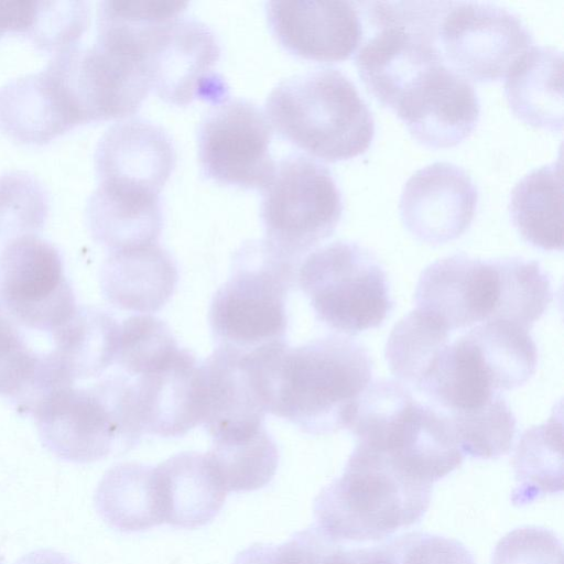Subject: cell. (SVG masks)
<instances>
[{
	"label": "cell",
	"mask_w": 564,
	"mask_h": 564,
	"mask_svg": "<svg viewBox=\"0 0 564 564\" xmlns=\"http://www.w3.org/2000/svg\"><path fill=\"white\" fill-rule=\"evenodd\" d=\"M246 357L265 411L312 435L347 429L372 376L368 350L341 335L297 347L278 341Z\"/></svg>",
	"instance_id": "cell-1"
},
{
	"label": "cell",
	"mask_w": 564,
	"mask_h": 564,
	"mask_svg": "<svg viewBox=\"0 0 564 564\" xmlns=\"http://www.w3.org/2000/svg\"><path fill=\"white\" fill-rule=\"evenodd\" d=\"M265 116L285 140L328 162L365 153L375 137L372 112L355 83L334 67L293 75L269 94Z\"/></svg>",
	"instance_id": "cell-2"
},
{
	"label": "cell",
	"mask_w": 564,
	"mask_h": 564,
	"mask_svg": "<svg viewBox=\"0 0 564 564\" xmlns=\"http://www.w3.org/2000/svg\"><path fill=\"white\" fill-rule=\"evenodd\" d=\"M432 485L398 470L383 455L356 445L343 474L313 505L316 527L334 542H373L419 522Z\"/></svg>",
	"instance_id": "cell-3"
},
{
	"label": "cell",
	"mask_w": 564,
	"mask_h": 564,
	"mask_svg": "<svg viewBox=\"0 0 564 564\" xmlns=\"http://www.w3.org/2000/svg\"><path fill=\"white\" fill-rule=\"evenodd\" d=\"M347 429L356 445L380 453L405 476L426 485L447 476L464 459L446 414L417 401L398 380L369 384Z\"/></svg>",
	"instance_id": "cell-4"
},
{
	"label": "cell",
	"mask_w": 564,
	"mask_h": 564,
	"mask_svg": "<svg viewBox=\"0 0 564 564\" xmlns=\"http://www.w3.org/2000/svg\"><path fill=\"white\" fill-rule=\"evenodd\" d=\"M43 445L56 457L87 464L124 454L143 435L126 376H109L88 387H61L31 413Z\"/></svg>",
	"instance_id": "cell-5"
},
{
	"label": "cell",
	"mask_w": 564,
	"mask_h": 564,
	"mask_svg": "<svg viewBox=\"0 0 564 564\" xmlns=\"http://www.w3.org/2000/svg\"><path fill=\"white\" fill-rule=\"evenodd\" d=\"M445 1H358L361 39L358 74L383 106L393 108L425 72L445 63L438 23Z\"/></svg>",
	"instance_id": "cell-6"
},
{
	"label": "cell",
	"mask_w": 564,
	"mask_h": 564,
	"mask_svg": "<svg viewBox=\"0 0 564 564\" xmlns=\"http://www.w3.org/2000/svg\"><path fill=\"white\" fill-rule=\"evenodd\" d=\"M297 270L299 263L264 239L243 242L212 300L209 324L217 346L249 352L284 341L285 302Z\"/></svg>",
	"instance_id": "cell-7"
},
{
	"label": "cell",
	"mask_w": 564,
	"mask_h": 564,
	"mask_svg": "<svg viewBox=\"0 0 564 564\" xmlns=\"http://www.w3.org/2000/svg\"><path fill=\"white\" fill-rule=\"evenodd\" d=\"M296 280L318 321L346 335L379 327L393 306L384 270L354 241H335L311 252Z\"/></svg>",
	"instance_id": "cell-8"
},
{
	"label": "cell",
	"mask_w": 564,
	"mask_h": 564,
	"mask_svg": "<svg viewBox=\"0 0 564 564\" xmlns=\"http://www.w3.org/2000/svg\"><path fill=\"white\" fill-rule=\"evenodd\" d=\"M262 191L264 240L296 263L332 236L341 218V193L333 174L306 155L282 159Z\"/></svg>",
	"instance_id": "cell-9"
},
{
	"label": "cell",
	"mask_w": 564,
	"mask_h": 564,
	"mask_svg": "<svg viewBox=\"0 0 564 564\" xmlns=\"http://www.w3.org/2000/svg\"><path fill=\"white\" fill-rule=\"evenodd\" d=\"M532 44L529 26L502 6L445 1L438 23V48L445 64L468 80L505 77Z\"/></svg>",
	"instance_id": "cell-10"
},
{
	"label": "cell",
	"mask_w": 564,
	"mask_h": 564,
	"mask_svg": "<svg viewBox=\"0 0 564 564\" xmlns=\"http://www.w3.org/2000/svg\"><path fill=\"white\" fill-rule=\"evenodd\" d=\"M44 68L57 84L77 124L132 116L151 89L141 65L97 43L87 48L63 50Z\"/></svg>",
	"instance_id": "cell-11"
},
{
	"label": "cell",
	"mask_w": 564,
	"mask_h": 564,
	"mask_svg": "<svg viewBox=\"0 0 564 564\" xmlns=\"http://www.w3.org/2000/svg\"><path fill=\"white\" fill-rule=\"evenodd\" d=\"M0 306L15 324L50 334L74 315L75 295L62 256L51 242L29 235L4 246Z\"/></svg>",
	"instance_id": "cell-12"
},
{
	"label": "cell",
	"mask_w": 564,
	"mask_h": 564,
	"mask_svg": "<svg viewBox=\"0 0 564 564\" xmlns=\"http://www.w3.org/2000/svg\"><path fill=\"white\" fill-rule=\"evenodd\" d=\"M265 113L243 98H225L199 123L197 144L204 176L221 185L263 189L276 163Z\"/></svg>",
	"instance_id": "cell-13"
},
{
	"label": "cell",
	"mask_w": 564,
	"mask_h": 564,
	"mask_svg": "<svg viewBox=\"0 0 564 564\" xmlns=\"http://www.w3.org/2000/svg\"><path fill=\"white\" fill-rule=\"evenodd\" d=\"M220 57L215 32L204 22L180 17L163 26L153 39L145 58V69L156 95L176 106H187L206 97L215 102L225 99L226 90L214 68Z\"/></svg>",
	"instance_id": "cell-14"
},
{
	"label": "cell",
	"mask_w": 564,
	"mask_h": 564,
	"mask_svg": "<svg viewBox=\"0 0 564 564\" xmlns=\"http://www.w3.org/2000/svg\"><path fill=\"white\" fill-rule=\"evenodd\" d=\"M498 297L497 259L481 260L466 253L429 264L415 290L416 308L451 333L491 321Z\"/></svg>",
	"instance_id": "cell-15"
},
{
	"label": "cell",
	"mask_w": 564,
	"mask_h": 564,
	"mask_svg": "<svg viewBox=\"0 0 564 564\" xmlns=\"http://www.w3.org/2000/svg\"><path fill=\"white\" fill-rule=\"evenodd\" d=\"M477 204V186L465 169L434 162L406 181L399 209L403 225L415 238L440 245L459 238L469 228Z\"/></svg>",
	"instance_id": "cell-16"
},
{
	"label": "cell",
	"mask_w": 564,
	"mask_h": 564,
	"mask_svg": "<svg viewBox=\"0 0 564 564\" xmlns=\"http://www.w3.org/2000/svg\"><path fill=\"white\" fill-rule=\"evenodd\" d=\"M269 28L289 53L311 61L352 56L361 39L358 1H269Z\"/></svg>",
	"instance_id": "cell-17"
},
{
	"label": "cell",
	"mask_w": 564,
	"mask_h": 564,
	"mask_svg": "<svg viewBox=\"0 0 564 564\" xmlns=\"http://www.w3.org/2000/svg\"><path fill=\"white\" fill-rule=\"evenodd\" d=\"M393 110L415 140L440 149L455 147L473 133L480 102L468 79L441 64L420 79Z\"/></svg>",
	"instance_id": "cell-18"
},
{
	"label": "cell",
	"mask_w": 564,
	"mask_h": 564,
	"mask_svg": "<svg viewBox=\"0 0 564 564\" xmlns=\"http://www.w3.org/2000/svg\"><path fill=\"white\" fill-rule=\"evenodd\" d=\"M134 404L143 434L181 437L203 421L200 364L178 349L163 367L132 382Z\"/></svg>",
	"instance_id": "cell-19"
},
{
	"label": "cell",
	"mask_w": 564,
	"mask_h": 564,
	"mask_svg": "<svg viewBox=\"0 0 564 564\" xmlns=\"http://www.w3.org/2000/svg\"><path fill=\"white\" fill-rule=\"evenodd\" d=\"M200 370L202 423L213 441L247 437L264 427L267 411L245 352L217 346Z\"/></svg>",
	"instance_id": "cell-20"
},
{
	"label": "cell",
	"mask_w": 564,
	"mask_h": 564,
	"mask_svg": "<svg viewBox=\"0 0 564 564\" xmlns=\"http://www.w3.org/2000/svg\"><path fill=\"white\" fill-rule=\"evenodd\" d=\"M175 162V149L167 132L139 118L111 126L95 152L99 182L138 186L159 194Z\"/></svg>",
	"instance_id": "cell-21"
},
{
	"label": "cell",
	"mask_w": 564,
	"mask_h": 564,
	"mask_svg": "<svg viewBox=\"0 0 564 564\" xmlns=\"http://www.w3.org/2000/svg\"><path fill=\"white\" fill-rule=\"evenodd\" d=\"M177 280L175 261L159 243L110 251L100 271V286L108 302L144 314L167 303Z\"/></svg>",
	"instance_id": "cell-22"
},
{
	"label": "cell",
	"mask_w": 564,
	"mask_h": 564,
	"mask_svg": "<svg viewBox=\"0 0 564 564\" xmlns=\"http://www.w3.org/2000/svg\"><path fill=\"white\" fill-rule=\"evenodd\" d=\"M86 215L93 237L109 251L158 243L163 226L159 193L111 182H99Z\"/></svg>",
	"instance_id": "cell-23"
},
{
	"label": "cell",
	"mask_w": 564,
	"mask_h": 564,
	"mask_svg": "<svg viewBox=\"0 0 564 564\" xmlns=\"http://www.w3.org/2000/svg\"><path fill=\"white\" fill-rule=\"evenodd\" d=\"M77 126L45 68L0 87V129L14 141L44 144Z\"/></svg>",
	"instance_id": "cell-24"
},
{
	"label": "cell",
	"mask_w": 564,
	"mask_h": 564,
	"mask_svg": "<svg viewBox=\"0 0 564 564\" xmlns=\"http://www.w3.org/2000/svg\"><path fill=\"white\" fill-rule=\"evenodd\" d=\"M164 523L196 529L218 514L227 492L206 454L182 452L155 466Z\"/></svg>",
	"instance_id": "cell-25"
},
{
	"label": "cell",
	"mask_w": 564,
	"mask_h": 564,
	"mask_svg": "<svg viewBox=\"0 0 564 564\" xmlns=\"http://www.w3.org/2000/svg\"><path fill=\"white\" fill-rule=\"evenodd\" d=\"M563 53L532 45L506 75L505 95L517 118L535 128L562 131Z\"/></svg>",
	"instance_id": "cell-26"
},
{
	"label": "cell",
	"mask_w": 564,
	"mask_h": 564,
	"mask_svg": "<svg viewBox=\"0 0 564 564\" xmlns=\"http://www.w3.org/2000/svg\"><path fill=\"white\" fill-rule=\"evenodd\" d=\"M510 219L522 239L545 251L563 249V165L561 155L527 173L513 186Z\"/></svg>",
	"instance_id": "cell-27"
},
{
	"label": "cell",
	"mask_w": 564,
	"mask_h": 564,
	"mask_svg": "<svg viewBox=\"0 0 564 564\" xmlns=\"http://www.w3.org/2000/svg\"><path fill=\"white\" fill-rule=\"evenodd\" d=\"M100 518L121 532H140L164 523L155 467L120 463L109 468L95 491Z\"/></svg>",
	"instance_id": "cell-28"
},
{
	"label": "cell",
	"mask_w": 564,
	"mask_h": 564,
	"mask_svg": "<svg viewBox=\"0 0 564 564\" xmlns=\"http://www.w3.org/2000/svg\"><path fill=\"white\" fill-rule=\"evenodd\" d=\"M187 6L174 0L102 1L97 14V44L145 69L151 42L164 25L182 17Z\"/></svg>",
	"instance_id": "cell-29"
},
{
	"label": "cell",
	"mask_w": 564,
	"mask_h": 564,
	"mask_svg": "<svg viewBox=\"0 0 564 564\" xmlns=\"http://www.w3.org/2000/svg\"><path fill=\"white\" fill-rule=\"evenodd\" d=\"M120 324L106 311L77 307L74 315L51 336L53 355L76 382L99 377L116 362Z\"/></svg>",
	"instance_id": "cell-30"
},
{
	"label": "cell",
	"mask_w": 564,
	"mask_h": 564,
	"mask_svg": "<svg viewBox=\"0 0 564 564\" xmlns=\"http://www.w3.org/2000/svg\"><path fill=\"white\" fill-rule=\"evenodd\" d=\"M513 469L517 487L511 495L521 507L563 489L562 408L547 422L527 430L516 448Z\"/></svg>",
	"instance_id": "cell-31"
},
{
	"label": "cell",
	"mask_w": 564,
	"mask_h": 564,
	"mask_svg": "<svg viewBox=\"0 0 564 564\" xmlns=\"http://www.w3.org/2000/svg\"><path fill=\"white\" fill-rule=\"evenodd\" d=\"M466 335L496 392L517 389L534 375L538 350L529 330L489 321L471 327Z\"/></svg>",
	"instance_id": "cell-32"
},
{
	"label": "cell",
	"mask_w": 564,
	"mask_h": 564,
	"mask_svg": "<svg viewBox=\"0 0 564 564\" xmlns=\"http://www.w3.org/2000/svg\"><path fill=\"white\" fill-rule=\"evenodd\" d=\"M206 456L226 492L267 486L279 465L278 446L265 427L247 437L213 441Z\"/></svg>",
	"instance_id": "cell-33"
},
{
	"label": "cell",
	"mask_w": 564,
	"mask_h": 564,
	"mask_svg": "<svg viewBox=\"0 0 564 564\" xmlns=\"http://www.w3.org/2000/svg\"><path fill=\"white\" fill-rule=\"evenodd\" d=\"M499 297L491 321L529 330L552 302L550 278L538 261L520 257L497 258Z\"/></svg>",
	"instance_id": "cell-34"
},
{
	"label": "cell",
	"mask_w": 564,
	"mask_h": 564,
	"mask_svg": "<svg viewBox=\"0 0 564 564\" xmlns=\"http://www.w3.org/2000/svg\"><path fill=\"white\" fill-rule=\"evenodd\" d=\"M451 332L432 316L415 308L391 330L384 355L391 372L410 390H416Z\"/></svg>",
	"instance_id": "cell-35"
},
{
	"label": "cell",
	"mask_w": 564,
	"mask_h": 564,
	"mask_svg": "<svg viewBox=\"0 0 564 564\" xmlns=\"http://www.w3.org/2000/svg\"><path fill=\"white\" fill-rule=\"evenodd\" d=\"M446 416L463 455L492 459L511 449L517 421L500 393L481 408Z\"/></svg>",
	"instance_id": "cell-36"
},
{
	"label": "cell",
	"mask_w": 564,
	"mask_h": 564,
	"mask_svg": "<svg viewBox=\"0 0 564 564\" xmlns=\"http://www.w3.org/2000/svg\"><path fill=\"white\" fill-rule=\"evenodd\" d=\"M170 327L159 317L133 315L120 325L116 362L130 376L152 372L178 351Z\"/></svg>",
	"instance_id": "cell-37"
},
{
	"label": "cell",
	"mask_w": 564,
	"mask_h": 564,
	"mask_svg": "<svg viewBox=\"0 0 564 564\" xmlns=\"http://www.w3.org/2000/svg\"><path fill=\"white\" fill-rule=\"evenodd\" d=\"M47 212V194L33 175L11 171L0 176V242L35 235Z\"/></svg>",
	"instance_id": "cell-38"
},
{
	"label": "cell",
	"mask_w": 564,
	"mask_h": 564,
	"mask_svg": "<svg viewBox=\"0 0 564 564\" xmlns=\"http://www.w3.org/2000/svg\"><path fill=\"white\" fill-rule=\"evenodd\" d=\"M88 22L89 9L85 1H34L25 34L39 48L58 53L73 46Z\"/></svg>",
	"instance_id": "cell-39"
},
{
	"label": "cell",
	"mask_w": 564,
	"mask_h": 564,
	"mask_svg": "<svg viewBox=\"0 0 564 564\" xmlns=\"http://www.w3.org/2000/svg\"><path fill=\"white\" fill-rule=\"evenodd\" d=\"M40 355L28 347L17 324L0 306V395L19 409L32 390Z\"/></svg>",
	"instance_id": "cell-40"
},
{
	"label": "cell",
	"mask_w": 564,
	"mask_h": 564,
	"mask_svg": "<svg viewBox=\"0 0 564 564\" xmlns=\"http://www.w3.org/2000/svg\"><path fill=\"white\" fill-rule=\"evenodd\" d=\"M334 543L314 525L281 544H252L239 552L232 564H317Z\"/></svg>",
	"instance_id": "cell-41"
},
{
	"label": "cell",
	"mask_w": 564,
	"mask_h": 564,
	"mask_svg": "<svg viewBox=\"0 0 564 564\" xmlns=\"http://www.w3.org/2000/svg\"><path fill=\"white\" fill-rule=\"evenodd\" d=\"M560 539L541 527H522L508 532L497 543L491 564H563Z\"/></svg>",
	"instance_id": "cell-42"
},
{
	"label": "cell",
	"mask_w": 564,
	"mask_h": 564,
	"mask_svg": "<svg viewBox=\"0 0 564 564\" xmlns=\"http://www.w3.org/2000/svg\"><path fill=\"white\" fill-rule=\"evenodd\" d=\"M393 564H476L457 540L425 532H409L386 543Z\"/></svg>",
	"instance_id": "cell-43"
},
{
	"label": "cell",
	"mask_w": 564,
	"mask_h": 564,
	"mask_svg": "<svg viewBox=\"0 0 564 564\" xmlns=\"http://www.w3.org/2000/svg\"><path fill=\"white\" fill-rule=\"evenodd\" d=\"M317 564H393L392 556L386 545L346 549L334 543L321 557Z\"/></svg>",
	"instance_id": "cell-44"
},
{
	"label": "cell",
	"mask_w": 564,
	"mask_h": 564,
	"mask_svg": "<svg viewBox=\"0 0 564 564\" xmlns=\"http://www.w3.org/2000/svg\"><path fill=\"white\" fill-rule=\"evenodd\" d=\"M34 1L0 0V36L6 32L25 33L31 24Z\"/></svg>",
	"instance_id": "cell-45"
},
{
	"label": "cell",
	"mask_w": 564,
	"mask_h": 564,
	"mask_svg": "<svg viewBox=\"0 0 564 564\" xmlns=\"http://www.w3.org/2000/svg\"><path fill=\"white\" fill-rule=\"evenodd\" d=\"M17 564H75L66 555L53 550H37L19 560Z\"/></svg>",
	"instance_id": "cell-46"
}]
</instances>
